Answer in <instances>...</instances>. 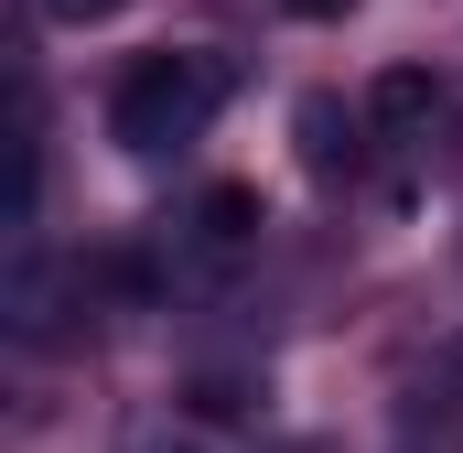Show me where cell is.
<instances>
[{"label":"cell","mask_w":463,"mask_h":453,"mask_svg":"<svg viewBox=\"0 0 463 453\" xmlns=\"http://www.w3.org/2000/svg\"><path fill=\"white\" fill-rule=\"evenodd\" d=\"M216 109H227V65H216V54H140V65L118 76V98H109V130H118V151L162 162V151L205 140Z\"/></svg>","instance_id":"obj_1"},{"label":"cell","mask_w":463,"mask_h":453,"mask_svg":"<svg viewBox=\"0 0 463 453\" xmlns=\"http://www.w3.org/2000/svg\"><path fill=\"white\" fill-rule=\"evenodd\" d=\"M366 119H377V140H420V130L442 119V76H420V65H388V76L366 87Z\"/></svg>","instance_id":"obj_2"},{"label":"cell","mask_w":463,"mask_h":453,"mask_svg":"<svg viewBox=\"0 0 463 453\" xmlns=\"http://www.w3.org/2000/svg\"><path fill=\"white\" fill-rule=\"evenodd\" d=\"M194 226H205V248H237V237L259 226V195H248V184H216V195L194 206Z\"/></svg>","instance_id":"obj_3"},{"label":"cell","mask_w":463,"mask_h":453,"mask_svg":"<svg viewBox=\"0 0 463 453\" xmlns=\"http://www.w3.org/2000/svg\"><path fill=\"white\" fill-rule=\"evenodd\" d=\"M54 22H109V11H129V0H43Z\"/></svg>","instance_id":"obj_4"},{"label":"cell","mask_w":463,"mask_h":453,"mask_svg":"<svg viewBox=\"0 0 463 453\" xmlns=\"http://www.w3.org/2000/svg\"><path fill=\"white\" fill-rule=\"evenodd\" d=\"M291 11H313V22H324V11H345V0H291Z\"/></svg>","instance_id":"obj_5"}]
</instances>
